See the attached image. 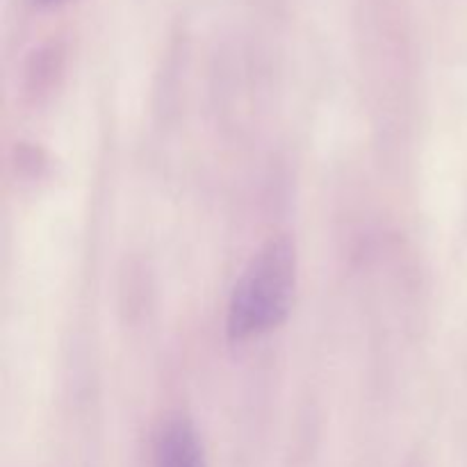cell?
<instances>
[{"label":"cell","mask_w":467,"mask_h":467,"mask_svg":"<svg viewBox=\"0 0 467 467\" xmlns=\"http://www.w3.org/2000/svg\"><path fill=\"white\" fill-rule=\"evenodd\" d=\"M296 269V244L290 235L278 233L263 242L231 292L228 340H251L285 322L295 301Z\"/></svg>","instance_id":"1"},{"label":"cell","mask_w":467,"mask_h":467,"mask_svg":"<svg viewBox=\"0 0 467 467\" xmlns=\"http://www.w3.org/2000/svg\"><path fill=\"white\" fill-rule=\"evenodd\" d=\"M155 467H208L199 436L187 420L164 424L155 447Z\"/></svg>","instance_id":"2"},{"label":"cell","mask_w":467,"mask_h":467,"mask_svg":"<svg viewBox=\"0 0 467 467\" xmlns=\"http://www.w3.org/2000/svg\"><path fill=\"white\" fill-rule=\"evenodd\" d=\"M39 3H55V0H39Z\"/></svg>","instance_id":"3"}]
</instances>
